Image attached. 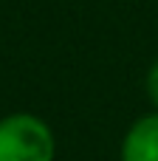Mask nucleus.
<instances>
[{
  "instance_id": "7ed1b4c3",
  "label": "nucleus",
  "mask_w": 158,
  "mask_h": 161,
  "mask_svg": "<svg viewBox=\"0 0 158 161\" xmlns=\"http://www.w3.org/2000/svg\"><path fill=\"white\" fill-rule=\"evenodd\" d=\"M147 96H150V102L158 108V62L150 68V74H147Z\"/></svg>"
},
{
  "instance_id": "f257e3e1",
  "label": "nucleus",
  "mask_w": 158,
  "mask_h": 161,
  "mask_svg": "<svg viewBox=\"0 0 158 161\" xmlns=\"http://www.w3.org/2000/svg\"><path fill=\"white\" fill-rule=\"evenodd\" d=\"M0 161H54L51 127L31 113L0 119Z\"/></svg>"
},
{
  "instance_id": "f03ea898",
  "label": "nucleus",
  "mask_w": 158,
  "mask_h": 161,
  "mask_svg": "<svg viewBox=\"0 0 158 161\" xmlns=\"http://www.w3.org/2000/svg\"><path fill=\"white\" fill-rule=\"evenodd\" d=\"M122 161H158V113L139 119L122 144Z\"/></svg>"
}]
</instances>
